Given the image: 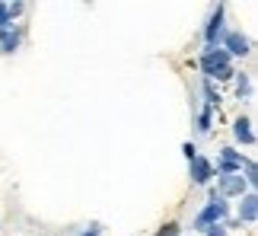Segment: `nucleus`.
<instances>
[{
	"label": "nucleus",
	"instance_id": "obj_4",
	"mask_svg": "<svg viewBox=\"0 0 258 236\" xmlns=\"http://www.w3.org/2000/svg\"><path fill=\"white\" fill-rule=\"evenodd\" d=\"M242 163H245V156L236 150V147H220V156H217L214 172L217 175H239L242 172Z\"/></svg>",
	"mask_w": 258,
	"mask_h": 236
},
{
	"label": "nucleus",
	"instance_id": "obj_15",
	"mask_svg": "<svg viewBox=\"0 0 258 236\" xmlns=\"http://www.w3.org/2000/svg\"><path fill=\"white\" fill-rule=\"evenodd\" d=\"M10 26V10H7V4L0 0V29H7Z\"/></svg>",
	"mask_w": 258,
	"mask_h": 236
},
{
	"label": "nucleus",
	"instance_id": "obj_7",
	"mask_svg": "<svg viewBox=\"0 0 258 236\" xmlns=\"http://www.w3.org/2000/svg\"><path fill=\"white\" fill-rule=\"evenodd\" d=\"M220 48H223L230 57H245V54H249V48H252V42H249L242 32H226L223 42H220Z\"/></svg>",
	"mask_w": 258,
	"mask_h": 236
},
{
	"label": "nucleus",
	"instance_id": "obj_18",
	"mask_svg": "<svg viewBox=\"0 0 258 236\" xmlns=\"http://www.w3.org/2000/svg\"><path fill=\"white\" fill-rule=\"evenodd\" d=\"M80 236H102V230H99V227H96V223H93V227H89V230H83Z\"/></svg>",
	"mask_w": 258,
	"mask_h": 236
},
{
	"label": "nucleus",
	"instance_id": "obj_12",
	"mask_svg": "<svg viewBox=\"0 0 258 236\" xmlns=\"http://www.w3.org/2000/svg\"><path fill=\"white\" fill-rule=\"evenodd\" d=\"M249 93H252L249 74H239V80H236V96H239V99H249Z\"/></svg>",
	"mask_w": 258,
	"mask_h": 236
},
{
	"label": "nucleus",
	"instance_id": "obj_8",
	"mask_svg": "<svg viewBox=\"0 0 258 236\" xmlns=\"http://www.w3.org/2000/svg\"><path fill=\"white\" fill-rule=\"evenodd\" d=\"M19 45H23V26L10 23L7 29H0V51L4 54H13Z\"/></svg>",
	"mask_w": 258,
	"mask_h": 236
},
{
	"label": "nucleus",
	"instance_id": "obj_16",
	"mask_svg": "<svg viewBox=\"0 0 258 236\" xmlns=\"http://www.w3.org/2000/svg\"><path fill=\"white\" fill-rule=\"evenodd\" d=\"M204 236H226V223H217V227H207Z\"/></svg>",
	"mask_w": 258,
	"mask_h": 236
},
{
	"label": "nucleus",
	"instance_id": "obj_10",
	"mask_svg": "<svg viewBox=\"0 0 258 236\" xmlns=\"http://www.w3.org/2000/svg\"><path fill=\"white\" fill-rule=\"evenodd\" d=\"M255 217H258V198L255 192H245L239 198V223H255Z\"/></svg>",
	"mask_w": 258,
	"mask_h": 236
},
{
	"label": "nucleus",
	"instance_id": "obj_6",
	"mask_svg": "<svg viewBox=\"0 0 258 236\" xmlns=\"http://www.w3.org/2000/svg\"><path fill=\"white\" fill-rule=\"evenodd\" d=\"M245 192H249V185H245L242 175H220L217 179V195L220 198H242Z\"/></svg>",
	"mask_w": 258,
	"mask_h": 236
},
{
	"label": "nucleus",
	"instance_id": "obj_5",
	"mask_svg": "<svg viewBox=\"0 0 258 236\" xmlns=\"http://www.w3.org/2000/svg\"><path fill=\"white\" fill-rule=\"evenodd\" d=\"M188 175H191L195 185H211V179H214V163L207 160L204 153H198L195 160H188Z\"/></svg>",
	"mask_w": 258,
	"mask_h": 236
},
{
	"label": "nucleus",
	"instance_id": "obj_17",
	"mask_svg": "<svg viewBox=\"0 0 258 236\" xmlns=\"http://www.w3.org/2000/svg\"><path fill=\"white\" fill-rule=\"evenodd\" d=\"M182 153H185V160H195V156H198V147H195V144H185Z\"/></svg>",
	"mask_w": 258,
	"mask_h": 236
},
{
	"label": "nucleus",
	"instance_id": "obj_14",
	"mask_svg": "<svg viewBox=\"0 0 258 236\" xmlns=\"http://www.w3.org/2000/svg\"><path fill=\"white\" fill-rule=\"evenodd\" d=\"M7 10H10V23H13L16 16H23V10H26V4H7Z\"/></svg>",
	"mask_w": 258,
	"mask_h": 236
},
{
	"label": "nucleus",
	"instance_id": "obj_1",
	"mask_svg": "<svg viewBox=\"0 0 258 236\" xmlns=\"http://www.w3.org/2000/svg\"><path fill=\"white\" fill-rule=\"evenodd\" d=\"M201 74L204 80H230L233 77V57L223 51V48H204L201 51Z\"/></svg>",
	"mask_w": 258,
	"mask_h": 236
},
{
	"label": "nucleus",
	"instance_id": "obj_13",
	"mask_svg": "<svg viewBox=\"0 0 258 236\" xmlns=\"http://www.w3.org/2000/svg\"><path fill=\"white\" fill-rule=\"evenodd\" d=\"M178 230H182V227H178L175 220H169V223H163V227L156 230V236H182V233H178Z\"/></svg>",
	"mask_w": 258,
	"mask_h": 236
},
{
	"label": "nucleus",
	"instance_id": "obj_11",
	"mask_svg": "<svg viewBox=\"0 0 258 236\" xmlns=\"http://www.w3.org/2000/svg\"><path fill=\"white\" fill-rule=\"evenodd\" d=\"M211 122H214V109H207V105H201V112H198V131L207 134L211 131Z\"/></svg>",
	"mask_w": 258,
	"mask_h": 236
},
{
	"label": "nucleus",
	"instance_id": "obj_3",
	"mask_svg": "<svg viewBox=\"0 0 258 236\" xmlns=\"http://www.w3.org/2000/svg\"><path fill=\"white\" fill-rule=\"evenodd\" d=\"M223 35H226V7L217 4L211 10V16H207V23H204V45L207 48H220Z\"/></svg>",
	"mask_w": 258,
	"mask_h": 236
},
{
	"label": "nucleus",
	"instance_id": "obj_9",
	"mask_svg": "<svg viewBox=\"0 0 258 236\" xmlns=\"http://www.w3.org/2000/svg\"><path fill=\"white\" fill-rule=\"evenodd\" d=\"M233 137L239 141L242 147H252L255 144V131H252V118H245V115H239L233 122Z\"/></svg>",
	"mask_w": 258,
	"mask_h": 236
},
{
	"label": "nucleus",
	"instance_id": "obj_2",
	"mask_svg": "<svg viewBox=\"0 0 258 236\" xmlns=\"http://www.w3.org/2000/svg\"><path fill=\"white\" fill-rule=\"evenodd\" d=\"M207 201L201 211H198V217H195V223L191 227L195 230H207V227H217V223H223L226 220V214H230V204H226V198H220L217 195V189H211L207 192Z\"/></svg>",
	"mask_w": 258,
	"mask_h": 236
}]
</instances>
